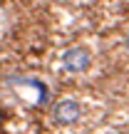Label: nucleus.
I'll return each instance as SVG.
<instances>
[{
    "instance_id": "nucleus-3",
    "label": "nucleus",
    "mask_w": 129,
    "mask_h": 134,
    "mask_svg": "<svg viewBox=\"0 0 129 134\" xmlns=\"http://www.w3.org/2000/svg\"><path fill=\"white\" fill-rule=\"evenodd\" d=\"M3 122H5V117H3V114H0V129H3Z\"/></svg>"
},
{
    "instance_id": "nucleus-2",
    "label": "nucleus",
    "mask_w": 129,
    "mask_h": 134,
    "mask_svg": "<svg viewBox=\"0 0 129 134\" xmlns=\"http://www.w3.org/2000/svg\"><path fill=\"white\" fill-rule=\"evenodd\" d=\"M80 114H82V109L75 99H60L52 107V117L57 124H72V122L80 119Z\"/></svg>"
},
{
    "instance_id": "nucleus-4",
    "label": "nucleus",
    "mask_w": 129,
    "mask_h": 134,
    "mask_svg": "<svg viewBox=\"0 0 129 134\" xmlns=\"http://www.w3.org/2000/svg\"><path fill=\"white\" fill-rule=\"evenodd\" d=\"M124 45H127V50H129V35H127V40H124Z\"/></svg>"
},
{
    "instance_id": "nucleus-1",
    "label": "nucleus",
    "mask_w": 129,
    "mask_h": 134,
    "mask_svg": "<svg viewBox=\"0 0 129 134\" xmlns=\"http://www.w3.org/2000/svg\"><path fill=\"white\" fill-rule=\"evenodd\" d=\"M92 65V57H89V50L85 47H70L65 50L62 55V67L72 75H80V72H87Z\"/></svg>"
}]
</instances>
